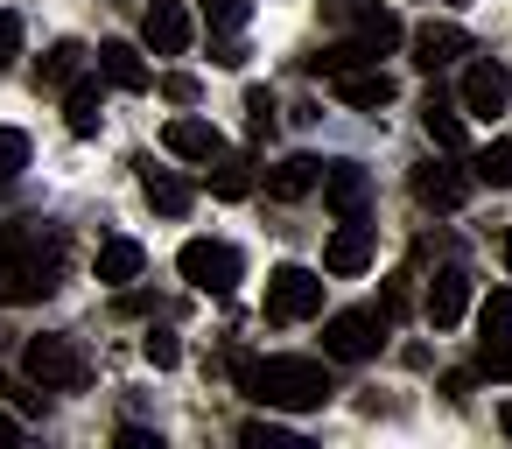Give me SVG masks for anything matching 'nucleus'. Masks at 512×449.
<instances>
[{"mask_svg":"<svg viewBox=\"0 0 512 449\" xmlns=\"http://www.w3.org/2000/svg\"><path fill=\"white\" fill-rule=\"evenodd\" d=\"M64 281V232H43L36 218L0 225V302H43Z\"/></svg>","mask_w":512,"mask_h":449,"instance_id":"nucleus-1","label":"nucleus"},{"mask_svg":"<svg viewBox=\"0 0 512 449\" xmlns=\"http://www.w3.org/2000/svg\"><path fill=\"white\" fill-rule=\"evenodd\" d=\"M232 372L260 407H288V414H309V407H323L337 393L323 358H239Z\"/></svg>","mask_w":512,"mask_h":449,"instance_id":"nucleus-2","label":"nucleus"},{"mask_svg":"<svg viewBox=\"0 0 512 449\" xmlns=\"http://www.w3.org/2000/svg\"><path fill=\"white\" fill-rule=\"evenodd\" d=\"M22 372H29L43 393H78V386L92 379V358H85L71 337H29V351H22Z\"/></svg>","mask_w":512,"mask_h":449,"instance_id":"nucleus-3","label":"nucleus"},{"mask_svg":"<svg viewBox=\"0 0 512 449\" xmlns=\"http://www.w3.org/2000/svg\"><path fill=\"white\" fill-rule=\"evenodd\" d=\"M176 267H183V281H190L197 295H232V288L246 281V260H239V246H225V239H190V246L176 253Z\"/></svg>","mask_w":512,"mask_h":449,"instance_id":"nucleus-4","label":"nucleus"},{"mask_svg":"<svg viewBox=\"0 0 512 449\" xmlns=\"http://www.w3.org/2000/svg\"><path fill=\"white\" fill-rule=\"evenodd\" d=\"M323 22H330V29H344V36H358V43H372L379 57L407 43L400 15H393V8H379V0H323Z\"/></svg>","mask_w":512,"mask_h":449,"instance_id":"nucleus-5","label":"nucleus"},{"mask_svg":"<svg viewBox=\"0 0 512 449\" xmlns=\"http://www.w3.org/2000/svg\"><path fill=\"white\" fill-rule=\"evenodd\" d=\"M323 316V274L316 267H274L267 274V323H309Z\"/></svg>","mask_w":512,"mask_h":449,"instance_id":"nucleus-6","label":"nucleus"},{"mask_svg":"<svg viewBox=\"0 0 512 449\" xmlns=\"http://www.w3.org/2000/svg\"><path fill=\"white\" fill-rule=\"evenodd\" d=\"M386 330H393L386 309H337V316L323 323V351L344 358V365H358V358H372V351L386 344Z\"/></svg>","mask_w":512,"mask_h":449,"instance_id":"nucleus-7","label":"nucleus"},{"mask_svg":"<svg viewBox=\"0 0 512 449\" xmlns=\"http://www.w3.org/2000/svg\"><path fill=\"white\" fill-rule=\"evenodd\" d=\"M456 99H463L470 120H498V113L512 106V71H505V64H470Z\"/></svg>","mask_w":512,"mask_h":449,"instance_id":"nucleus-8","label":"nucleus"},{"mask_svg":"<svg viewBox=\"0 0 512 449\" xmlns=\"http://www.w3.org/2000/svg\"><path fill=\"white\" fill-rule=\"evenodd\" d=\"M470 169H449V162H421L414 169V204L421 211H463V197H470Z\"/></svg>","mask_w":512,"mask_h":449,"instance_id":"nucleus-9","label":"nucleus"},{"mask_svg":"<svg viewBox=\"0 0 512 449\" xmlns=\"http://www.w3.org/2000/svg\"><path fill=\"white\" fill-rule=\"evenodd\" d=\"M323 211L365 218V211H372V176H365L358 162H323Z\"/></svg>","mask_w":512,"mask_h":449,"instance_id":"nucleus-10","label":"nucleus"},{"mask_svg":"<svg viewBox=\"0 0 512 449\" xmlns=\"http://www.w3.org/2000/svg\"><path fill=\"white\" fill-rule=\"evenodd\" d=\"M365 267H372V225H365V218H337V232H330V246H323V274L351 281V274H365Z\"/></svg>","mask_w":512,"mask_h":449,"instance_id":"nucleus-11","label":"nucleus"},{"mask_svg":"<svg viewBox=\"0 0 512 449\" xmlns=\"http://www.w3.org/2000/svg\"><path fill=\"white\" fill-rule=\"evenodd\" d=\"M407 43H414V64H421V71H442V64H456V57H470V29H463V22H421Z\"/></svg>","mask_w":512,"mask_h":449,"instance_id":"nucleus-12","label":"nucleus"},{"mask_svg":"<svg viewBox=\"0 0 512 449\" xmlns=\"http://www.w3.org/2000/svg\"><path fill=\"white\" fill-rule=\"evenodd\" d=\"M421 127H428V141H435L442 155H463V148H470L463 99H442V92H428V99H421Z\"/></svg>","mask_w":512,"mask_h":449,"instance_id":"nucleus-13","label":"nucleus"},{"mask_svg":"<svg viewBox=\"0 0 512 449\" xmlns=\"http://www.w3.org/2000/svg\"><path fill=\"white\" fill-rule=\"evenodd\" d=\"M141 36H148L155 57H183L190 50V15L176 8V0H155V8L141 15Z\"/></svg>","mask_w":512,"mask_h":449,"instance_id":"nucleus-14","label":"nucleus"},{"mask_svg":"<svg viewBox=\"0 0 512 449\" xmlns=\"http://www.w3.org/2000/svg\"><path fill=\"white\" fill-rule=\"evenodd\" d=\"M470 309V274L463 267H435V288H428V323L435 330H456Z\"/></svg>","mask_w":512,"mask_h":449,"instance_id":"nucleus-15","label":"nucleus"},{"mask_svg":"<svg viewBox=\"0 0 512 449\" xmlns=\"http://www.w3.org/2000/svg\"><path fill=\"white\" fill-rule=\"evenodd\" d=\"M393 92H400V85H393L379 64H365V71H344V78H337V99H344V106H358V113H386V106H393Z\"/></svg>","mask_w":512,"mask_h":449,"instance_id":"nucleus-16","label":"nucleus"},{"mask_svg":"<svg viewBox=\"0 0 512 449\" xmlns=\"http://www.w3.org/2000/svg\"><path fill=\"white\" fill-rule=\"evenodd\" d=\"M162 148H169L176 162H204V169H211V155H225V141H218V127H211V120H169Z\"/></svg>","mask_w":512,"mask_h":449,"instance_id":"nucleus-17","label":"nucleus"},{"mask_svg":"<svg viewBox=\"0 0 512 449\" xmlns=\"http://www.w3.org/2000/svg\"><path fill=\"white\" fill-rule=\"evenodd\" d=\"M99 78L120 85V92H148V85H155V71L141 64L134 43H99Z\"/></svg>","mask_w":512,"mask_h":449,"instance_id":"nucleus-18","label":"nucleus"},{"mask_svg":"<svg viewBox=\"0 0 512 449\" xmlns=\"http://www.w3.org/2000/svg\"><path fill=\"white\" fill-rule=\"evenodd\" d=\"M365 64H379V50H372V43H358V36H344V43H330V50L302 57V71H309V78H344V71H365Z\"/></svg>","mask_w":512,"mask_h":449,"instance_id":"nucleus-19","label":"nucleus"},{"mask_svg":"<svg viewBox=\"0 0 512 449\" xmlns=\"http://www.w3.org/2000/svg\"><path fill=\"white\" fill-rule=\"evenodd\" d=\"M309 190H323V162H316V155H288V162L267 176V197H281V204H302Z\"/></svg>","mask_w":512,"mask_h":449,"instance_id":"nucleus-20","label":"nucleus"},{"mask_svg":"<svg viewBox=\"0 0 512 449\" xmlns=\"http://www.w3.org/2000/svg\"><path fill=\"white\" fill-rule=\"evenodd\" d=\"M141 190H148V204H155L162 218H183V211L197 204V190H190L176 169H155V162H141Z\"/></svg>","mask_w":512,"mask_h":449,"instance_id":"nucleus-21","label":"nucleus"},{"mask_svg":"<svg viewBox=\"0 0 512 449\" xmlns=\"http://www.w3.org/2000/svg\"><path fill=\"white\" fill-rule=\"evenodd\" d=\"M85 78V43H57L43 64H36V92H71Z\"/></svg>","mask_w":512,"mask_h":449,"instance_id":"nucleus-22","label":"nucleus"},{"mask_svg":"<svg viewBox=\"0 0 512 449\" xmlns=\"http://www.w3.org/2000/svg\"><path fill=\"white\" fill-rule=\"evenodd\" d=\"M99 85H106V78H78V85L64 92V127H71L78 141H92L99 120H106V113H99Z\"/></svg>","mask_w":512,"mask_h":449,"instance_id":"nucleus-23","label":"nucleus"},{"mask_svg":"<svg viewBox=\"0 0 512 449\" xmlns=\"http://www.w3.org/2000/svg\"><path fill=\"white\" fill-rule=\"evenodd\" d=\"M211 197L218 204H239V197H253V162L246 155H211Z\"/></svg>","mask_w":512,"mask_h":449,"instance_id":"nucleus-24","label":"nucleus"},{"mask_svg":"<svg viewBox=\"0 0 512 449\" xmlns=\"http://www.w3.org/2000/svg\"><path fill=\"white\" fill-rule=\"evenodd\" d=\"M141 267H148L141 239H106V246H99V281H106V288H127Z\"/></svg>","mask_w":512,"mask_h":449,"instance_id":"nucleus-25","label":"nucleus"},{"mask_svg":"<svg viewBox=\"0 0 512 449\" xmlns=\"http://www.w3.org/2000/svg\"><path fill=\"white\" fill-rule=\"evenodd\" d=\"M470 176L491 183V190H512V141H491V148L470 162Z\"/></svg>","mask_w":512,"mask_h":449,"instance_id":"nucleus-26","label":"nucleus"},{"mask_svg":"<svg viewBox=\"0 0 512 449\" xmlns=\"http://www.w3.org/2000/svg\"><path fill=\"white\" fill-rule=\"evenodd\" d=\"M477 337H512V288H491L477 309Z\"/></svg>","mask_w":512,"mask_h":449,"instance_id":"nucleus-27","label":"nucleus"},{"mask_svg":"<svg viewBox=\"0 0 512 449\" xmlns=\"http://www.w3.org/2000/svg\"><path fill=\"white\" fill-rule=\"evenodd\" d=\"M22 169H29V134L22 127H0V190H8Z\"/></svg>","mask_w":512,"mask_h":449,"instance_id":"nucleus-28","label":"nucleus"},{"mask_svg":"<svg viewBox=\"0 0 512 449\" xmlns=\"http://www.w3.org/2000/svg\"><path fill=\"white\" fill-rule=\"evenodd\" d=\"M274 113H281V106H274V92H267V85H253V92H246V134H253V141H267V134H274Z\"/></svg>","mask_w":512,"mask_h":449,"instance_id":"nucleus-29","label":"nucleus"},{"mask_svg":"<svg viewBox=\"0 0 512 449\" xmlns=\"http://www.w3.org/2000/svg\"><path fill=\"white\" fill-rule=\"evenodd\" d=\"M246 15H253V0H204V22H211L218 36H239Z\"/></svg>","mask_w":512,"mask_h":449,"instance_id":"nucleus-30","label":"nucleus"},{"mask_svg":"<svg viewBox=\"0 0 512 449\" xmlns=\"http://www.w3.org/2000/svg\"><path fill=\"white\" fill-rule=\"evenodd\" d=\"M477 372L484 379H512V337H477Z\"/></svg>","mask_w":512,"mask_h":449,"instance_id":"nucleus-31","label":"nucleus"},{"mask_svg":"<svg viewBox=\"0 0 512 449\" xmlns=\"http://www.w3.org/2000/svg\"><path fill=\"white\" fill-rule=\"evenodd\" d=\"M141 358H148L155 372H169V365H183V344H176V330H148V337H141Z\"/></svg>","mask_w":512,"mask_h":449,"instance_id":"nucleus-32","label":"nucleus"},{"mask_svg":"<svg viewBox=\"0 0 512 449\" xmlns=\"http://www.w3.org/2000/svg\"><path fill=\"white\" fill-rule=\"evenodd\" d=\"M239 442H246V449H295V435H288V428H274V421H246V428H239Z\"/></svg>","mask_w":512,"mask_h":449,"instance_id":"nucleus-33","label":"nucleus"},{"mask_svg":"<svg viewBox=\"0 0 512 449\" xmlns=\"http://www.w3.org/2000/svg\"><path fill=\"white\" fill-rule=\"evenodd\" d=\"M15 57H22V15L0 8V71H15Z\"/></svg>","mask_w":512,"mask_h":449,"instance_id":"nucleus-34","label":"nucleus"},{"mask_svg":"<svg viewBox=\"0 0 512 449\" xmlns=\"http://www.w3.org/2000/svg\"><path fill=\"white\" fill-rule=\"evenodd\" d=\"M0 393H8L22 414H43V393H36V379H29V372H22V379H0Z\"/></svg>","mask_w":512,"mask_h":449,"instance_id":"nucleus-35","label":"nucleus"},{"mask_svg":"<svg viewBox=\"0 0 512 449\" xmlns=\"http://www.w3.org/2000/svg\"><path fill=\"white\" fill-rule=\"evenodd\" d=\"M197 92H204V85H197L190 71H169V78H162V99H169V106H197Z\"/></svg>","mask_w":512,"mask_h":449,"instance_id":"nucleus-36","label":"nucleus"},{"mask_svg":"<svg viewBox=\"0 0 512 449\" xmlns=\"http://www.w3.org/2000/svg\"><path fill=\"white\" fill-rule=\"evenodd\" d=\"M414 309V288H407V274H393L386 281V316H407Z\"/></svg>","mask_w":512,"mask_h":449,"instance_id":"nucleus-37","label":"nucleus"},{"mask_svg":"<svg viewBox=\"0 0 512 449\" xmlns=\"http://www.w3.org/2000/svg\"><path fill=\"white\" fill-rule=\"evenodd\" d=\"M113 442H120V449H162V435H155V428H134V421H127Z\"/></svg>","mask_w":512,"mask_h":449,"instance_id":"nucleus-38","label":"nucleus"},{"mask_svg":"<svg viewBox=\"0 0 512 449\" xmlns=\"http://www.w3.org/2000/svg\"><path fill=\"white\" fill-rule=\"evenodd\" d=\"M211 64H225V71H239V64H246V50H239L232 36H218V43H211Z\"/></svg>","mask_w":512,"mask_h":449,"instance_id":"nucleus-39","label":"nucleus"},{"mask_svg":"<svg viewBox=\"0 0 512 449\" xmlns=\"http://www.w3.org/2000/svg\"><path fill=\"white\" fill-rule=\"evenodd\" d=\"M15 442H22V421H15V414H0V449H15Z\"/></svg>","mask_w":512,"mask_h":449,"instance_id":"nucleus-40","label":"nucleus"},{"mask_svg":"<svg viewBox=\"0 0 512 449\" xmlns=\"http://www.w3.org/2000/svg\"><path fill=\"white\" fill-rule=\"evenodd\" d=\"M498 421H505V435H512V400H505V407H498Z\"/></svg>","mask_w":512,"mask_h":449,"instance_id":"nucleus-41","label":"nucleus"},{"mask_svg":"<svg viewBox=\"0 0 512 449\" xmlns=\"http://www.w3.org/2000/svg\"><path fill=\"white\" fill-rule=\"evenodd\" d=\"M505 267H512V232H505Z\"/></svg>","mask_w":512,"mask_h":449,"instance_id":"nucleus-42","label":"nucleus"}]
</instances>
